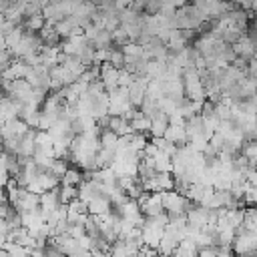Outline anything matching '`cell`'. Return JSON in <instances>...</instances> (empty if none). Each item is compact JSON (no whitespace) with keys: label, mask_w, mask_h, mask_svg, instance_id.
Masks as SVG:
<instances>
[{"label":"cell","mask_w":257,"mask_h":257,"mask_svg":"<svg viewBox=\"0 0 257 257\" xmlns=\"http://www.w3.org/2000/svg\"><path fill=\"white\" fill-rule=\"evenodd\" d=\"M175 18H177V28H179V30H197V28L207 20L195 4H193V6L185 4V6L177 8V10H175Z\"/></svg>","instance_id":"6da1fadb"},{"label":"cell","mask_w":257,"mask_h":257,"mask_svg":"<svg viewBox=\"0 0 257 257\" xmlns=\"http://www.w3.org/2000/svg\"><path fill=\"white\" fill-rule=\"evenodd\" d=\"M183 86H185V96L189 100H205L207 92H205V86H203L201 72L197 68L183 70Z\"/></svg>","instance_id":"7a4b0ae2"},{"label":"cell","mask_w":257,"mask_h":257,"mask_svg":"<svg viewBox=\"0 0 257 257\" xmlns=\"http://www.w3.org/2000/svg\"><path fill=\"white\" fill-rule=\"evenodd\" d=\"M233 251L239 255V257H249V255H255L257 253V233L245 229V227H239L237 229V235L233 239Z\"/></svg>","instance_id":"3957f363"},{"label":"cell","mask_w":257,"mask_h":257,"mask_svg":"<svg viewBox=\"0 0 257 257\" xmlns=\"http://www.w3.org/2000/svg\"><path fill=\"white\" fill-rule=\"evenodd\" d=\"M131 108H133V102L128 96V88L116 86L114 90H108V114L124 116Z\"/></svg>","instance_id":"277c9868"},{"label":"cell","mask_w":257,"mask_h":257,"mask_svg":"<svg viewBox=\"0 0 257 257\" xmlns=\"http://www.w3.org/2000/svg\"><path fill=\"white\" fill-rule=\"evenodd\" d=\"M163 207L167 213H175V215H187L189 207H191V201L185 193L177 191V189H171V191H165L163 193Z\"/></svg>","instance_id":"5b68a950"},{"label":"cell","mask_w":257,"mask_h":257,"mask_svg":"<svg viewBox=\"0 0 257 257\" xmlns=\"http://www.w3.org/2000/svg\"><path fill=\"white\" fill-rule=\"evenodd\" d=\"M118 72H120V68H116V66H112L110 62H102L100 64V82L104 84V88H106V92L108 90H114L116 86H118Z\"/></svg>","instance_id":"8992f818"},{"label":"cell","mask_w":257,"mask_h":257,"mask_svg":"<svg viewBox=\"0 0 257 257\" xmlns=\"http://www.w3.org/2000/svg\"><path fill=\"white\" fill-rule=\"evenodd\" d=\"M14 207H16L20 213L34 211V209H38V207H40V195H38V193L28 191V189L24 187V189H22V193H20V197H18V201L14 203Z\"/></svg>","instance_id":"52a82bcc"},{"label":"cell","mask_w":257,"mask_h":257,"mask_svg":"<svg viewBox=\"0 0 257 257\" xmlns=\"http://www.w3.org/2000/svg\"><path fill=\"white\" fill-rule=\"evenodd\" d=\"M62 203H60V195H58V187L52 189V191H46L40 195V209H42V215L44 219H48V213H52L54 209H58Z\"/></svg>","instance_id":"ba28073f"},{"label":"cell","mask_w":257,"mask_h":257,"mask_svg":"<svg viewBox=\"0 0 257 257\" xmlns=\"http://www.w3.org/2000/svg\"><path fill=\"white\" fill-rule=\"evenodd\" d=\"M233 50H235V54H237L239 58H243V60H251V58L255 56L257 46L253 44V40H251L247 34H243V36L233 44Z\"/></svg>","instance_id":"9c48e42d"},{"label":"cell","mask_w":257,"mask_h":257,"mask_svg":"<svg viewBox=\"0 0 257 257\" xmlns=\"http://www.w3.org/2000/svg\"><path fill=\"white\" fill-rule=\"evenodd\" d=\"M169 128V114L163 112L161 108L151 116V135L153 137H165V131Z\"/></svg>","instance_id":"30bf717a"},{"label":"cell","mask_w":257,"mask_h":257,"mask_svg":"<svg viewBox=\"0 0 257 257\" xmlns=\"http://www.w3.org/2000/svg\"><path fill=\"white\" fill-rule=\"evenodd\" d=\"M165 139H169V141H171L173 145H177V147L187 145L189 139H187V128H185V124H169V128L165 131Z\"/></svg>","instance_id":"8fae6325"},{"label":"cell","mask_w":257,"mask_h":257,"mask_svg":"<svg viewBox=\"0 0 257 257\" xmlns=\"http://www.w3.org/2000/svg\"><path fill=\"white\" fill-rule=\"evenodd\" d=\"M108 128H110V131H114L118 137H124V135H131V133H133L131 122H128L124 116H116V114H110Z\"/></svg>","instance_id":"7c38bea8"},{"label":"cell","mask_w":257,"mask_h":257,"mask_svg":"<svg viewBox=\"0 0 257 257\" xmlns=\"http://www.w3.org/2000/svg\"><path fill=\"white\" fill-rule=\"evenodd\" d=\"M40 40H42V44L44 46H58V40H60V34L56 32V28L54 26H50V24H46L42 30H40Z\"/></svg>","instance_id":"4fadbf2b"},{"label":"cell","mask_w":257,"mask_h":257,"mask_svg":"<svg viewBox=\"0 0 257 257\" xmlns=\"http://www.w3.org/2000/svg\"><path fill=\"white\" fill-rule=\"evenodd\" d=\"M98 139H100V147H102V149H112V151H116L118 135H116L114 131H110V128H100Z\"/></svg>","instance_id":"5bb4252c"},{"label":"cell","mask_w":257,"mask_h":257,"mask_svg":"<svg viewBox=\"0 0 257 257\" xmlns=\"http://www.w3.org/2000/svg\"><path fill=\"white\" fill-rule=\"evenodd\" d=\"M82 181H84V175H82L78 169H74V167H68V169H66V173H64V177L60 179V185L78 187Z\"/></svg>","instance_id":"9a60e30c"},{"label":"cell","mask_w":257,"mask_h":257,"mask_svg":"<svg viewBox=\"0 0 257 257\" xmlns=\"http://www.w3.org/2000/svg\"><path fill=\"white\" fill-rule=\"evenodd\" d=\"M4 249L8 251L10 257H30V251H32V249H28V247H24L20 243H14V241H6Z\"/></svg>","instance_id":"2e32d148"},{"label":"cell","mask_w":257,"mask_h":257,"mask_svg":"<svg viewBox=\"0 0 257 257\" xmlns=\"http://www.w3.org/2000/svg\"><path fill=\"white\" fill-rule=\"evenodd\" d=\"M58 195H60V203H62V205H68V203H72L74 199H78V187L60 185V189H58Z\"/></svg>","instance_id":"e0dca14e"},{"label":"cell","mask_w":257,"mask_h":257,"mask_svg":"<svg viewBox=\"0 0 257 257\" xmlns=\"http://www.w3.org/2000/svg\"><path fill=\"white\" fill-rule=\"evenodd\" d=\"M243 227L257 233V205H251L245 209V219H243Z\"/></svg>","instance_id":"ac0fdd59"},{"label":"cell","mask_w":257,"mask_h":257,"mask_svg":"<svg viewBox=\"0 0 257 257\" xmlns=\"http://www.w3.org/2000/svg\"><path fill=\"white\" fill-rule=\"evenodd\" d=\"M26 26H28V30H32V32H40V30L46 26V18L42 16V12H40V14H34V16H28Z\"/></svg>","instance_id":"d6986e66"},{"label":"cell","mask_w":257,"mask_h":257,"mask_svg":"<svg viewBox=\"0 0 257 257\" xmlns=\"http://www.w3.org/2000/svg\"><path fill=\"white\" fill-rule=\"evenodd\" d=\"M153 143H155L161 151H165L167 155H171V157H173V155L177 153V149H179L177 145H173V143H171L169 139H165V137H153Z\"/></svg>","instance_id":"ffe728a7"},{"label":"cell","mask_w":257,"mask_h":257,"mask_svg":"<svg viewBox=\"0 0 257 257\" xmlns=\"http://www.w3.org/2000/svg\"><path fill=\"white\" fill-rule=\"evenodd\" d=\"M106 62H110L116 68H124V52H122V48H110Z\"/></svg>","instance_id":"44dd1931"},{"label":"cell","mask_w":257,"mask_h":257,"mask_svg":"<svg viewBox=\"0 0 257 257\" xmlns=\"http://www.w3.org/2000/svg\"><path fill=\"white\" fill-rule=\"evenodd\" d=\"M22 36H24V30H22L20 26H16L10 34H6V46H8V50H12V48L22 40Z\"/></svg>","instance_id":"7402d4cb"},{"label":"cell","mask_w":257,"mask_h":257,"mask_svg":"<svg viewBox=\"0 0 257 257\" xmlns=\"http://www.w3.org/2000/svg\"><path fill=\"white\" fill-rule=\"evenodd\" d=\"M66 169H68V165H66V161H64V159H54L48 171H50L54 177L62 179V177H64V173H66Z\"/></svg>","instance_id":"603a6c76"},{"label":"cell","mask_w":257,"mask_h":257,"mask_svg":"<svg viewBox=\"0 0 257 257\" xmlns=\"http://www.w3.org/2000/svg\"><path fill=\"white\" fill-rule=\"evenodd\" d=\"M135 78H137V74L128 72L126 68H120V72H118V86H124V88H128V86L135 82Z\"/></svg>","instance_id":"cb8c5ba5"},{"label":"cell","mask_w":257,"mask_h":257,"mask_svg":"<svg viewBox=\"0 0 257 257\" xmlns=\"http://www.w3.org/2000/svg\"><path fill=\"white\" fill-rule=\"evenodd\" d=\"M68 235H70L72 239H80L82 235H86V227H84L82 223H70V227H68Z\"/></svg>","instance_id":"d4e9b609"},{"label":"cell","mask_w":257,"mask_h":257,"mask_svg":"<svg viewBox=\"0 0 257 257\" xmlns=\"http://www.w3.org/2000/svg\"><path fill=\"white\" fill-rule=\"evenodd\" d=\"M243 201H245L249 207H251V205H257V187L249 185L247 191H245V195H243Z\"/></svg>","instance_id":"484cf974"},{"label":"cell","mask_w":257,"mask_h":257,"mask_svg":"<svg viewBox=\"0 0 257 257\" xmlns=\"http://www.w3.org/2000/svg\"><path fill=\"white\" fill-rule=\"evenodd\" d=\"M217 255H219V247L217 245H211V247L199 249V255L197 257H217Z\"/></svg>","instance_id":"4316f807"},{"label":"cell","mask_w":257,"mask_h":257,"mask_svg":"<svg viewBox=\"0 0 257 257\" xmlns=\"http://www.w3.org/2000/svg\"><path fill=\"white\" fill-rule=\"evenodd\" d=\"M8 46H6V36L0 32V50H6Z\"/></svg>","instance_id":"83f0119b"},{"label":"cell","mask_w":257,"mask_h":257,"mask_svg":"<svg viewBox=\"0 0 257 257\" xmlns=\"http://www.w3.org/2000/svg\"><path fill=\"white\" fill-rule=\"evenodd\" d=\"M90 2H94V4H96V2H100V0H90Z\"/></svg>","instance_id":"f1b7e54d"},{"label":"cell","mask_w":257,"mask_h":257,"mask_svg":"<svg viewBox=\"0 0 257 257\" xmlns=\"http://www.w3.org/2000/svg\"><path fill=\"white\" fill-rule=\"evenodd\" d=\"M153 257H161V255H153Z\"/></svg>","instance_id":"f546056e"},{"label":"cell","mask_w":257,"mask_h":257,"mask_svg":"<svg viewBox=\"0 0 257 257\" xmlns=\"http://www.w3.org/2000/svg\"><path fill=\"white\" fill-rule=\"evenodd\" d=\"M255 58H257V50H255Z\"/></svg>","instance_id":"4dcf8cb0"}]
</instances>
